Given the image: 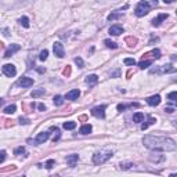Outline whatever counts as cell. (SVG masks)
Returning a JSON list of instances; mask_svg holds the SVG:
<instances>
[{"label": "cell", "mask_w": 177, "mask_h": 177, "mask_svg": "<svg viewBox=\"0 0 177 177\" xmlns=\"http://www.w3.org/2000/svg\"><path fill=\"white\" fill-rule=\"evenodd\" d=\"M143 143L147 148L154 149V151H174L177 148L176 141L165 136H154V134H147L143 138Z\"/></svg>", "instance_id": "1"}, {"label": "cell", "mask_w": 177, "mask_h": 177, "mask_svg": "<svg viewBox=\"0 0 177 177\" xmlns=\"http://www.w3.org/2000/svg\"><path fill=\"white\" fill-rule=\"evenodd\" d=\"M112 156V151H100L93 155V163L94 165H102Z\"/></svg>", "instance_id": "2"}, {"label": "cell", "mask_w": 177, "mask_h": 177, "mask_svg": "<svg viewBox=\"0 0 177 177\" xmlns=\"http://www.w3.org/2000/svg\"><path fill=\"white\" fill-rule=\"evenodd\" d=\"M149 10H151V6H149L148 1L141 0L140 3L137 4V7H136L134 13H136V15H137V17H144V15H147L149 13Z\"/></svg>", "instance_id": "3"}, {"label": "cell", "mask_w": 177, "mask_h": 177, "mask_svg": "<svg viewBox=\"0 0 177 177\" xmlns=\"http://www.w3.org/2000/svg\"><path fill=\"white\" fill-rule=\"evenodd\" d=\"M177 69L173 68L172 65H162V66H155L154 69H151V73H173Z\"/></svg>", "instance_id": "4"}, {"label": "cell", "mask_w": 177, "mask_h": 177, "mask_svg": "<svg viewBox=\"0 0 177 177\" xmlns=\"http://www.w3.org/2000/svg\"><path fill=\"white\" fill-rule=\"evenodd\" d=\"M1 71H3V73L7 76V78H13V76H15V73H17V69H15V66L13 65V64H6V65H3Z\"/></svg>", "instance_id": "5"}, {"label": "cell", "mask_w": 177, "mask_h": 177, "mask_svg": "<svg viewBox=\"0 0 177 177\" xmlns=\"http://www.w3.org/2000/svg\"><path fill=\"white\" fill-rule=\"evenodd\" d=\"M105 108H107V105L96 107V108L91 109V115L96 116V118H101V119H104L105 118Z\"/></svg>", "instance_id": "6"}, {"label": "cell", "mask_w": 177, "mask_h": 177, "mask_svg": "<svg viewBox=\"0 0 177 177\" xmlns=\"http://www.w3.org/2000/svg\"><path fill=\"white\" fill-rule=\"evenodd\" d=\"M53 50H54V54L58 58H64L65 57V50H64V46H62L60 42H55L54 46H53Z\"/></svg>", "instance_id": "7"}, {"label": "cell", "mask_w": 177, "mask_h": 177, "mask_svg": "<svg viewBox=\"0 0 177 177\" xmlns=\"http://www.w3.org/2000/svg\"><path fill=\"white\" fill-rule=\"evenodd\" d=\"M49 137H50V133H49V131H42V133H39L36 136V138H35V141H33V143H35L36 145L43 144L44 141L49 140Z\"/></svg>", "instance_id": "8"}, {"label": "cell", "mask_w": 177, "mask_h": 177, "mask_svg": "<svg viewBox=\"0 0 177 177\" xmlns=\"http://www.w3.org/2000/svg\"><path fill=\"white\" fill-rule=\"evenodd\" d=\"M17 84L21 87H31V86H33V79L32 78H21L17 82Z\"/></svg>", "instance_id": "9"}, {"label": "cell", "mask_w": 177, "mask_h": 177, "mask_svg": "<svg viewBox=\"0 0 177 177\" xmlns=\"http://www.w3.org/2000/svg\"><path fill=\"white\" fill-rule=\"evenodd\" d=\"M19 49H21V47H19V44H11L7 50H6V53H4V58L11 57V55L14 54V53H17Z\"/></svg>", "instance_id": "10"}, {"label": "cell", "mask_w": 177, "mask_h": 177, "mask_svg": "<svg viewBox=\"0 0 177 177\" xmlns=\"http://www.w3.org/2000/svg\"><path fill=\"white\" fill-rule=\"evenodd\" d=\"M79 96H80V91L78 90V89H73V90H71L69 93H66L65 100H71V101H73V100H78Z\"/></svg>", "instance_id": "11"}, {"label": "cell", "mask_w": 177, "mask_h": 177, "mask_svg": "<svg viewBox=\"0 0 177 177\" xmlns=\"http://www.w3.org/2000/svg\"><path fill=\"white\" fill-rule=\"evenodd\" d=\"M109 33L112 36H119L120 33H123V28L120 25H112L109 28Z\"/></svg>", "instance_id": "12"}, {"label": "cell", "mask_w": 177, "mask_h": 177, "mask_svg": "<svg viewBox=\"0 0 177 177\" xmlns=\"http://www.w3.org/2000/svg\"><path fill=\"white\" fill-rule=\"evenodd\" d=\"M147 102H148V105H151V107H158V105L161 104V97H159L158 94H156V96H152V97H149L148 100H147Z\"/></svg>", "instance_id": "13"}, {"label": "cell", "mask_w": 177, "mask_h": 177, "mask_svg": "<svg viewBox=\"0 0 177 177\" xmlns=\"http://www.w3.org/2000/svg\"><path fill=\"white\" fill-rule=\"evenodd\" d=\"M78 161H79V155H76V154H72V155L66 156V163H68L69 166H72V167L78 163Z\"/></svg>", "instance_id": "14"}, {"label": "cell", "mask_w": 177, "mask_h": 177, "mask_svg": "<svg viewBox=\"0 0 177 177\" xmlns=\"http://www.w3.org/2000/svg\"><path fill=\"white\" fill-rule=\"evenodd\" d=\"M166 18H167V14H159L156 18L152 19V25H154V26H159L161 24H162V21H165Z\"/></svg>", "instance_id": "15"}, {"label": "cell", "mask_w": 177, "mask_h": 177, "mask_svg": "<svg viewBox=\"0 0 177 177\" xmlns=\"http://www.w3.org/2000/svg\"><path fill=\"white\" fill-rule=\"evenodd\" d=\"M147 57H152L154 58V60H158V58H161V51L158 50V49H155V50H152L151 53H147V54H144L143 55V60H144V58H147Z\"/></svg>", "instance_id": "16"}, {"label": "cell", "mask_w": 177, "mask_h": 177, "mask_svg": "<svg viewBox=\"0 0 177 177\" xmlns=\"http://www.w3.org/2000/svg\"><path fill=\"white\" fill-rule=\"evenodd\" d=\"M97 82H98L97 75H89L86 78V83L89 84V86H94V84H97Z\"/></svg>", "instance_id": "17"}, {"label": "cell", "mask_w": 177, "mask_h": 177, "mask_svg": "<svg viewBox=\"0 0 177 177\" xmlns=\"http://www.w3.org/2000/svg\"><path fill=\"white\" fill-rule=\"evenodd\" d=\"M167 100H169L173 105L177 107V91H172V93L167 94Z\"/></svg>", "instance_id": "18"}, {"label": "cell", "mask_w": 177, "mask_h": 177, "mask_svg": "<svg viewBox=\"0 0 177 177\" xmlns=\"http://www.w3.org/2000/svg\"><path fill=\"white\" fill-rule=\"evenodd\" d=\"M152 62H154V60H143V61L138 64V66H140L141 69H145V68H148V66H151L152 65Z\"/></svg>", "instance_id": "19"}, {"label": "cell", "mask_w": 177, "mask_h": 177, "mask_svg": "<svg viewBox=\"0 0 177 177\" xmlns=\"http://www.w3.org/2000/svg\"><path fill=\"white\" fill-rule=\"evenodd\" d=\"M91 130H93L91 125H83V126L80 127L79 133H80V134H89V133H91Z\"/></svg>", "instance_id": "20"}, {"label": "cell", "mask_w": 177, "mask_h": 177, "mask_svg": "<svg viewBox=\"0 0 177 177\" xmlns=\"http://www.w3.org/2000/svg\"><path fill=\"white\" fill-rule=\"evenodd\" d=\"M133 122H136V123L144 122V114H141V112H137V114H134V115H133Z\"/></svg>", "instance_id": "21"}, {"label": "cell", "mask_w": 177, "mask_h": 177, "mask_svg": "<svg viewBox=\"0 0 177 177\" xmlns=\"http://www.w3.org/2000/svg\"><path fill=\"white\" fill-rule=\"evenodd\" d=\"M44 94H46L44 89H37V90H33L32 93H31V96H32L33 98H37V97H40V96H44Z\"/></svg>", "instance_id": "22"}, {"label": "cell", "mask_w": 177, "mask_h": 177, "mask_svg": "<svg viewBox=\"0 0 177 177\" xmlns=\"http://www.w3.org/2000/svg\"><path fill=\"white\" fill-rule=\"evenodd\" d=\"M62 126H64V129H65V130H73V129L76 127V122H72V120H69V122H65V123H64Z\"/></svg>", "instance_id": "23"}, {"label": "cell", "mask_w": 177, "mask_h": 177, "mask_svg": "<svg viewBox=\"0 0 177 177\" xmlns=\"http://www.w3.org/2000/svg\"><path fill=\"white\" fill-rule=\"evenodd\" d=\"M122 17V13L120 11H114V13H111V14L108 15V19L109 21H114V19H118Z\"/></svg>", "instance_id": "24"}, {"label": "cell", "mask_w": 177, "mask_h": 177, "mask_svg": "<svg viewBox=\"0 0 177 177\" xmlns=\"http://www.w3.org/2000/svg\"><path fill=\"white\" fill-rule=\"evenodd\" d=\"M126 43L129 47H134L136 44H137V39L133 37V36H129V37H126Z\"/></svg>", "instance_id": "25"}, {"label": "cell", "mask_w": 177, "mask_h": 177, "mask_svg": "<svg viewBox=\"0 0 177 177\" xmlns=\"http://www.w3.org/2000/svg\"><path fill=\"white\" fill-rule=\"evenodd\" d=\"M155 122H156V119H155V118H152V116H149V118H148V122H147V123H143V126H141V129H143V130H145V129H147V127H148L149 125H154Z\"/></svg>", "instance_id": "26"}, {"label": "cell", "mask_w": 177, "mask_h": 177, "mask_svg": "<svg viewBox=\"0 0 177 177\" xmlns=\"http://www.w3.org/2000/svg\"><path fill=\"white\" fill-rule=\"evenodd\" d=\"M104 44H105L107 47H109V49H118V44H116L115 42H112V40H109V39L104 40Z\"/></svg>", "instance_id": "27"}, {"label": "cell", "mask_w": 177, "mask_h": 177, "mask_svg": "<svg viewBox=\"0 0 177 177\" xmlns=\"http://www.w3.org/2000/svg\"><path fill=\"white\" fill-rule=\"evenodd\" d=\"M53 100H54V104H55V105H58V107L64 104V97H62V96H55V97L53 98Z\"/></svg>", "instance_id": "28"}, {"label": "cell", "mask_w": 177, "mask_h": 177, "mask_svg": "<svg viewBox=\"0 0 177 177\" xmlns=\"http://www.w3.org/2000/svg\"><path fill=\"white\" fill-rule=\"evenodd\" d=\"M19 24H21L24 28H29V19L26 17H21L19 18Z\"/></svg>", "instance_id": "29"}, {"label": "cell", "mask_w": 177, "mask_h": 177, "mask_svg": "<svg viewBox=\"0 0 177 177\" xmlns=\"http://www.w3.org/2000/svg\"><path fill=\"white\" fill-rule=\"evenodd\" d=\"M51 130H54V131H55L54 137H53V141H54V143H55V141H58V140H60V137H61V134H60V130H58L57 127H54V126L51 127Z\"/></svg>", "instance_id": "30"}, {"label": "cell", "mask_w": 177, "mask_h": 177, "mask_svg": "<svg viewBox=\"0 0 177 177\" xmlns=\"http://www.w3.org/2000/svg\"><path fill=\"white\" fill-rule=\"evenodd\" d=\"M15 112V105H8V107H6L4 108V114H14Z\"/></svg>", "instance_id": "31"}, {"label": "cell", "mask_w": 177, "mask_h": 177, "mask_svg": "<svg viewBox=\"0 0 177 177\" xmlns=\"http://www.w3.org/2000/svg\"><path fill=\"white\" fill-rule=\"evenodd\" d=\"M75 64L78 66H79V68H84V64H83V60H82V58L80 57H76L75 58Z\"/></svg>", "instance_id": "32"}, {"label": "cell", "mask_w": 177, "mask_h": 177, "mask_svg": "<svg viewBox=\"0 0 177 177\" xmlns=\"http://www.w3.org/2000/svg\"><path fill=\"white\" fill-rule=\"evenodd\" d=\"M14 154L15 155H24V154H25V148H24V147H18V148L14 149Z\"/></svg>", "instance_id": "33"}, {"label": "cell", "mask_w": 177, "mask_h": 177, "mask_svg": "<svg viewBox=\"0 0 177 177\" xmlns=\"http://www.w3.org/2000/svg\"><path fill=\"white\" fill-rule=\"evenodd\" d=\"M47 55H49V51L43 50L42 53H40V55H39V60H40V61H44V60H47Z\"/></svg>", "instance_id": "34"}, {"label": "cell", "mask_w": 177, "mask_h": 177, "mask_svg": "<svg viewBox=\"0 0 177 177\" xmlns=\"http://www.w3.org/2000/svg\"><path fill=\"white\" fill-rule=\"evenodd\" d=\"M125 64H126V65H136V60H134V58H125Z\"/></svg>", "instance_id": "35"}, {"label": "cell", "mask_w": 177, "mask_h": 177, "mask_svg": "<svg viewBox=\"0 0 177 177\" xmlns=\"http://www.w3.org/2000/svg\"><path fill=\"white\" fill-rule=\"evenodd\" d=\"M134 165L133 163H120V169H123V170H127V169H131Z\"/></svg>", "instance_id": "36"}, {"label": "cell", "mask_w": 177, "mask_h": 177, "mask_svg": "<svg viewBox=\"0 0 177 177\" xmlns=\"http://www.w3.org/2000/svg\"><path fill=\"white\" fill-rule=\"evenodd\" d=\"M55 165V161L54 159H50V161H47V163H46V167L47 169H51V167Z\"/></svg>", "instance_id": "37"}, {"label": "cell", "mask_w": 177, "mask_h": 177, "mask_svg": "<svg viewBox=\"0 0 177 177\" xmlns=\"http://www.w3.org/2000/svg\"><path fill=\"white\" fill-rule=\"evenodd\" d=\"M62 75H64V76H66V78H68V76L71 75V66H69V65H66V68L64 69V71H62Z\"/></svg>", "instance_id": "38"}, {"label": "cell", "mask_w": 177, "mask_h": 177, "mask_svg": "<svg viewBox=\"0 0 177 177\" xmlns=\"http://www.w3.org/2000/svg\"><path fill=\"white\" fill-rule=\"evenodd\" d=\"M119 75H120V69H116V71L111 72V76H112V78H119Z\"/></svg>", "instance_id": "39"}, {"label": "cell", "mask_w": 177, "mask_h": 177, "mask_svg": "<svg viewBox=\"0 0 177 177\" xmlns=\"http://www.w3.org/2000/svg\"><path fill=\"white\" fill-rule=\"evenodd\" d=\"M19 123L21 125H29V119H26V118H19Z\"/></svg>", "instance_id": "40"}, {"label": "cell", "mask_w": 177, "mask_h": 177, "mask_svg": "<svg viewBox=\"0 0 177 177\" xmlns=\"http://www.w3.org/2000/svg\"><path fill=\"white\" fill-rule=\"evenodd\" d=\"M4 159H6V151L3 149V151H1V158H0V162L3 163V162H4Z\"/></svg>", "instance_id": "41"}, {"label": "cell", "mask_w": 177, "mask_h": 177, "mask_svg": "<svg viewBox=\"0 0 177 177\" xmlns=\"http://www.w3.org/2000/svg\"><path fill=\"white\" fill-rule=\"evenodd\" d=\"M165 112H167V114H172V112H174V108H172V107H166V108H165Z\"/></svg>", "instance_id": "42"}, {"label": "cell", "mask_w": 177, "mask_h": 177, "mask_svg": "<svg viewBox=\"0 0 177 177\" xmlns=\"http://www.w3.org/2000/svg\"><path fill=\"white\" fill-rule=\"evenodd\" d=\"M37 108H39L40 111H46V107H44V104H39V105H37Z\"/></svg>", "instance_id": "43"}, {"label": "cell", "mask_w": 177, "mask_h": 177, "mask_svg": "<svg viewBox=\"0 0 177 177\" xmlns=\"http://www.w3.org/2000/svg\"><path fill=\"white\" fill-rule=\"evenodd\" d=\"M163 1H165V3H167V4H169V3H173L174 0H163Z\"/></svg>", "instance_id": "44"}, {"label": "cell", "mask_w": 177, "mask_h": 177, "mask_svg": "<svg viewBox=\"0 0 177 177\" xmlns=\"http://www.w3.org/2000/svg\"><path fill=\"white\" fill-rule=\"evenodd\" d=\"M172 60H177V55H172Z\"/></svg>", "instance_id": "45"}, {"label": "cell", "mask_w": 177, "mask_h": 177, "mask_svg": "<svg viewBox=\"0 0 177 177\" xmlns=\"http://www.w3.org/2000/svg\"><path fill=\"white\" fill-rule=\"evenodd\" d=\"M152 3H154V4L156 6V3H158V1H156V0H152Z\"/></svg>", "instance_id": "46"}, {"label": "cell", "mask_w": 177, "mask_h": 177, "mask_svg": "<svg viewBox=\"0 0 177 177\" xmlns=\"http://www.w3.org/2000/svg\"><path fill=\"white\" fill-rule=\"evenodd\" d=\"M176 14H177V11H176Z\"/></svg>", "instance_id": "47"}]
</instances>
